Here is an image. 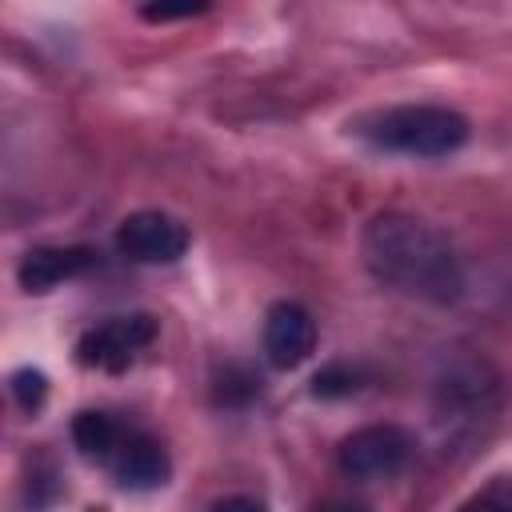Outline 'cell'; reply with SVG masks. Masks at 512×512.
Here are the masks:
<instances>
[{"instance_id":"cell-1","label":"cell","mask_w":512,"mask_h":512,"mask_svg":"<svg viewBox=\"0 0 512 512\" xmlns=\"http://www.w3.org/2000/svg\"><path fill=\"white\" fill-rule=\"evenodd\" d=\"M360 256L372 280L428 304H452L464 292V268L444 232L408 212H380L364 224Z\"/></svg>"},{"instance_id":"cell-2","label":"cell","mask_w":512,"mask_h":512,"mask_svg":"<svg viewBox=\"0 0 512 512\" xmlns=\"http://www.w3.org/2000/svg\"><path fill=\"white\" fill-rule=\"evenodd\" d=\"M356 136L372 148L404 152V156H448L468 144L472 124L444 104H396L356 120Z\"/></svg>"},{"instance_id":"cell-3","label":"cell","mask_w":512,"mask_h":512,"mask_svg":"<svg viewBox=\"0 0 512 512\" xmlns=\"http://www.w3.org/2000/svg\"><path fill=\"white\" fill-rule=\"evenodd\" d=\"M416 440L408 428L400 424H364L352 436L340 440L336 448V464L348 480H392L404 472V464L412 460Z\"/></svg>"},{"instance_id":"cell-4","label":"cell","mask_w":512,"mask_h":512,"mask_svg":"<svg viewBox=\"0 0 512 512\" xmlns=\"http://www.w3.org/2000/svg\"><path fill=\"white\" fill-rule=\"evenodd\" d=\"M156 340V320L148 312H124V316H108L92 328L80 332L76 340V360L84 368H100V372H124L148 344Z\"/></svg>"},{"instance_id":"cell-5","label":"cell","mask_w":512,"mask_h":512,"mask_svg":"<svg viewBox=\"0 0 512 512\" xmlns=\"http://www.w3.org/2000/svg\"><path fill=\"white\" fill-rule=\"evenodd\" d=\"M188 244H192L188 228L156 208L124 216L116 228V252L132 264H176L188 252Z\"/></svg>"},{"instance_id":"cell-6","label":"cell","mask_w":512,"mask_h":512,"mask_svg":"<svg viewBox=\"0 0 512 512\" xmlns=\"http://www.w3.org/2000/svg\"><path fill=\"white\" fill-rule=\"evenodd\" d=\"M100 468H108V476H112L120 488H136V492L160 488V484H168V476H172V460H168L164 444H160L152 432L128 428V424L120 428V436H116L112 452L100 460Z\"/></svg>"},{"instance_id":"cell-7","label":"cell","mask_w":512,"mask_h":512,"mask_svg":"<svg viewBox=\"0 0 512 512\" xmlns=\"http://www.w3.org/2000/svg\"><path fill=\"white\" fill-rule=\"evenodd\" d=\"M316 352V320L296 300H276L264 312V356L272 368H300Z\"/></svg>"},{"instance_id":"cell-8","label":"cell","mask_w":512,"mask_h":512,"mask_svg":"<svg viewBox=\"0 0 512 512\" xmlns=\"http://www.w3.org/2000/svg\"><path fill=\"white\" fill-rule=\"evenodd\" d=\"M92 264H96V252L84 244H40V248L24 252L16 280L24 292H52L56 284L88 272Z\"/></svg>"},{"instance_id":"cell-9","label":"cell","mask_w":512,"mask_h":512,"mask_svg":"<svg viewBox=\"0 0 512 512\" xmlns=\"http://www.w3.org/2000/svg\"><path fill=\"white\" fill-rule=\"evenodd\" d=\"M120 428H124V424H120L112 412L84 408V412H76V420H72V444L80 448V456H88V460L100 464V460L112 452Z\"/></svg>"},{"instance_id":"cell-10","label":"cell","mask_w":512,"mask_h":512,"mask_svg":"<svg viewBox=\"0 0 512 512\" xmlns=\"http://www.w3.org/2000/svg\"><path fill=\"white\" fill-rule=\"evenodd\" d=\"M212 0H144L140 4V16L148 24H168V20H188V16H200L208 12Z\"/></svg>"},{"instance_id":"cell-11","label":"cell","mask_w":512,"mask_h":512,"mask_svg":"<svg viewBox=\"0 0 512 512\" xmlns=\"http://www.w3.org/2000/svg\"><path fill=\"white\" fill-rule=\"evenodd\" d=\"M8 388H12V396H16V404L24 412H36L44 404V396H48V376L40 368H16Z\"/></svg>"},{"instance_id":"cell-12","label":"cell","mask_w":512,"mask_h":512,"mask_svg":"<svg viewBox=\"0 0 512 512\" xmlns=\"http://www.w3.org/2000/svg\"><path fill=\"white\" fill-rule=\"evenodd\" d=\"M356 388H360V376L348 364H328V368H320L312 376V392L316 396H352Z\"/></svg>"},{"instance_id":"cell-13","label":"cell","mask_w":512,"mask_h":512,"mask_svg":"<svg viewBox=\"0 0 512 512\" xmlns=\"http://www.w3.org/2000/svg\"><path fill=\"white\" fill-rule=\"evenodd\" d=\"M468 504H500V508H512V480L508 476H496L484 492H476Z\"/></svg>"}]
</instances>
